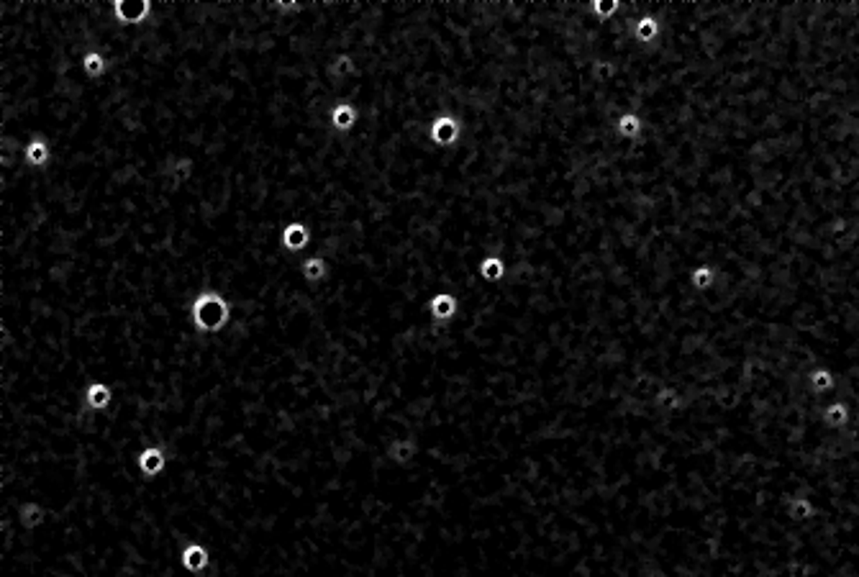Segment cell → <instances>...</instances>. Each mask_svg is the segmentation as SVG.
<instances>
[{
	"instance_id": "5b68a950",
	"label": "cell",
	"mask_w": 859,
	"mask_h": 577,
	"mask_svg": "<svg viewBox=\"0 0 859 577\" xmlns=\"http://www.w3.org/2000/svg\"><path fill=\"white\" fill-rule=\"evenodd\" d=\"M429 134H431V139L441 146L454 144L457 136H459V123H457V119H452V116H439V119H434V123H431Z\"/></svg>"
},
{
	"instance_id": "ffe728a7",
	"label": "cell",
	"mask_w": 859,
	"mask_h": 577,
	"mask_svg": "<svg viewBox=\"0 0 859 577\" xmlns=\"http://www.w3.org/2000/svg\"><path fill=\"white\" fill-rule=\"evenodd\" d=\"M593 8L598 10V13H611V10H615V3H613V6H603V3H593Z\"/></svg>"
},
{
	"instance_id": "3957f363",
	"label": "cell",
	"mask_w": 859,
	"mask_h": 577,
	"mask_svg": "<svg viewBox=\"0 0 859 577\" xmlns=\"http://www.w3.org/2000/svg\"><path fill=\"white\" fill-rule=\"evenodd\" d=\"M308 241H311V231H308V226L300 221L287 223L285 229H282V234H280V244H282V249H287V252H300V249H305Z\"/></svg>"
},
{
	"instance_id": "7a4b0ae2",
	"label": "cell",
	"mask_w": 859,
	"mask_h": 577,
	"mask_svg": "<svg viewBox=\"0 0 859 577\" xmlns=\"http://www.w3.org/2000/svg\"><path fill=\"white\" fill-rule=\"evenodd\" d=\"M152 13V3L149 0H113V16L118 24L134 26L146 21Z\"/></svg>"
},
{
	"instance_id": "7c38bea8",
	"label": "cell",
	"mask_w": 859,
	"mask_h": 577,
	"mask_svg": "<svg viewBox=\"0 0 859 577\" xmlns=\"http://www.w3.org/2000/svg\"><path fill=\"white\" fill-rule=\"evenodd\" d=\"M300 272H303V277H305L308 282H318V280H323V277H326L329 267H326V259H323V257H311V259H305V262H303Z\"/></svg>"
},
{
	"instance_id": "8fae6325",
	"label": "cell",
	"mask_w": 859,
	"mask_h": 577,
	"mask_svg": "<svg viewBox=\"0 0 859 577\" xmlns=\"http://www.w3.org/2000/svg\"><path fill=\"white\" fill-rule=\"evenodd\" d=\"M454 311H457V300H454V295H449V293H441V295H436L431 300V316H434L436 321L452 318Z\"/></svg>"
},
{
	"instance_id": "4fadbf2b",
	"label": "cell",
	"mask_w": 859,
	"mask_h": 577,
	"mask_svg": "<svg viewBox=\"0 0 859 577\" xmlns=\"http://www.w3.org/2000/svg\"><path fill=\"white\" fill-rule=\"evenodd\" d=\"M83 69L90 77H101L103 72H105V57H103L101 51H87L83 57Z\"/></svg>"
},
{
	"instance_id": "9a60e30c",
	"label": "cell",
	"mask_w": 859,
	"mask_h": 577,
	"mask_svg": "<svg viewBox=\"0 0 859 577\" xmlns=\"http://www.w3.org/2000/svg\"><path fill=\"white\" fill-rule=\"evenodd\" d=\"M190 172H193V160L182 157V160H175V162H172V178H175V182H182V180H187V178H190Z\"/></svg>"
},
{
	"instance_id": "5bb4252c",
	"label": "cell",
	"mask_w": 859,
	"mask_h": 577,
	"mask_svg": "<svg viewBox=\"0 0 859 577\" xmlns=\"http://www.w3.org/2000/svg\"><path fill=\"white\" fill-rule=\"evenodd\" d=\"M503 262L497 259V257H488V259H482L480 262V275L485 280H500L503 277Z\"/></svg>"
},
{
	"instance_id": "e0dca14e",
	"label": "cell",
	"mask_w": 859,
	"mask_h": 577,
	"mask_svg": "<svg viewBox=\"0 0 859 577\" xmlns=\"http://www.w3.org/2000/svg\"><path fill=\"white\" fill-rule=\"evenodd\" d=\"M413 451H416V447H413L411 442H396L390 447V457L396 459V462H408V459L413 457Z\"/></svg>"
},
{
	"instance_id": "30bf717a",
	"label": "cell",
	"mask_w": 859,
	"mask_h": 577,
	"mask_svg": "<svg viewBox=\"0 0 859 577\" xmlns=\"http://www.w3.org/2000/svg\"><path fill=\"white\" fill-rule=\"evenodd\" d=\"M44 516H46V510H44V506H39V503H24V506H21V508H18V521H21V524H24L26 528H36V526H42L44 524Z\"/></svg>"
},
{
	"instance_id": "ac0fdd59",
	"label": "cell",
	"mask_w": 859,
	"mask_h": 577,
	"mask_svg": "<svg viewBox=\"0 0 859 577\" xmlns=\"http://www.w3.org/2000/svg\"><path fill=\"white\" fill-rule=\"evenodd\" d=\"M621 131H624L626 136H633L636 131H639V119H633V116H624V119H621Z\"/></svg>"
},
{
	"instance_id": "8992f818",
	"label": "cell",
	"mask_w": 859,
	"mask_h": 577,
	"mask_svg": "<svg viewBox=\"0 0 859 577\" xmlns=\"http://www.w3.org/2000/svg\"><path fill=\"white\" fill-rule=\"evenodd\" d=\"M113 400V390H110L105 382H90L85 388V403L90 411H105Z\"/></svg>"
},
{
	"instance_id": "ba28073f",
	"label": "cell",
	"mask_w": 859,
	"mask_h": 577,
	"mask_svg": "<svg viewBox=\"0 0 859 577\" xmlns=\"http://www.w3.org/2000/svg\"><path fill=\"white\" fill-rule=\"evenodd\" d=\"M357 123V108L352 103H337L331 111V126L337 131H349Z\"/></svg>"
},
{
	"instance_id": "d6986e66",
	"label": "cell",
	"mask_w": 859,
	"mask_h": 577,
	"mask_svg": "<svg viewBox=\"0 0 859 577\" xmlns=\"http://www.w3.org/2000/svg\"><path fill=\"white\" fill-rule=\"evenodd\" d=\"M275 10H280V13H298V10H303V6H300V3H295V0H278V3H275Z\"/></svg>"
},
{
	"instance_id": "9c48e42d",
	"label": "cell",
	"mask_w": 859,
	"mask_h": 577,
	"mask_svg": "<svg viewBox=\"0 0 859 577\" xmlns=\"http://www.w3.org/2000/svg\"><path fill=\"white\" fill-rule=\"evenodd\" d=\"M51 152H49V144L44 141L42 136H34L28 144H26V162L31 164V167H44L46 162H49Z\"/></svg>"
},
{
	"instance_id": "2e32d148",
	"label": "cell",
	"mask_w": 859,
	"mask_h": 577,
	"mask_svg": "<svg viewBox=\"0 0 859 577\" xmlns=\"http://www.w3.org/2000/svg\"><path fill=\"white\" fill-rule=\"evenodd\" d=\"M352 72H354V60L349 54L337 57V62L331 64V75L334 77H346V75H352Z\"/></svg>"
},
{
	"instance_id": "52a82bcc",
	"label": "cell",
	"mask_w": 859,
	"mask_h": 577,
	"mask_svg": "<svg viewBox=\"0 0 859 577\" xmlns=\"http://www.w3.org/2000/svg\"><path fill=\"white\" fill-rule=\"evenodd\" d=\"M180 560H182V567H185L187 572H203V569L208 567L211 557H208V549H205L203 544H187L185 549H182V557H180Z\"/></svg>"
},
{
	"instance_id": "6da1fadb",
	"label": "cell",
	"mask_w": 859,
	"mask_h": 577,
	"mask_svg": "<svg viewBox=\"0 0 859 577\" xmlns=\"http://www.w3.org/2000/svg\"><path fill=\"white\" fill-rule=\"evenodd\" d=\"M190 316H193V323L198 331L216 334V331H221L228 323V318H231V306H228L226 298L221 295V293H216V290H203L201 295L193 300Z\"/></svg>"
},
{
	"instance_id": "277c9868",
	"label": "cell",
	"mask_w": 859,
	"mask_h": 577,
	"mask_svg": "<svg viewBox=\"0 0 859 577\" xmlns=\"http://www.w3.org/2000/svg\"><path fill=\"white\" fill-rule=\"evenodd\" d=\"M164 462H167V457H164L162 447H146L136 454V465H139L144 477H157L164 470Z\"/></svg>"
}]
</instances>
